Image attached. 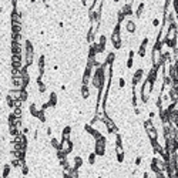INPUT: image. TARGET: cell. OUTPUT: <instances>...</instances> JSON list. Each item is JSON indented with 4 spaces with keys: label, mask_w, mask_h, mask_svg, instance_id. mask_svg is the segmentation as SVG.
<instances>
[{
    "label": "cell",
    "mask_w": 178,
    "mask_h": 178,
    "mask_svg": "<svg viewBox=\"0 0 178 178\" xmlns=\"http://www.w3.org/2000/svg\"><path fill=\"white\" fill-rule=\"evenodd\" d=\"M126 66H127V69H131L134 66V57H128L127 58V63H126Z\"/></svg>",
    "instance_id": "cell-33"
},
{
    "label": "cell",
    "mask_w": 178,
    "mask_h": 178,
    "mask_svg": "<svg viewBox=\"0 0 178 178\" xmlns=\"http://www.w3.org/2000/svg\"><path fill=\"white\" fill-rule=\"evenodd\" d=\"M20 170H21V175H27V174H29V167H27V164H26V161L21 164Z\"/></svg>",
    "instance_id": "cell-28"
},
{
    "label": "cell",
    "mask_w": 178,
    "mask_h": 178,
    "mask_svg": "<svg viewBox=\"0 0 178 178\" xmlns=\"http://www.w3.org/2000/svg\"><path fill=\"white\" fill-rule=\"evenodd\" d=\"M115 158H117V162L123 164V162H124V160H126V154H117V155H115Z\"/></svg>",
    "instance_id": "cell-31"
},
{
    "label": "cell",
    "mask_w": 178,
    "mask_h": 178,
    "mask_svg": "<svg viewBox=\"0 0 178 178\" xmlns=\"http://www.w3.org/2000/svg\"><path fill=\"white\" fill-rule=\"evenodd\" d=\"M94 41H95V33L93 32V30H89V33H87V43L91 44V43H94Z\"/></svg>",
    "instance_id": "cell-21"
},
{
    "label": "cell",
    "mask_w": 178,
    "mask_h": 178,
    "mask_svg": "<svg viewBox=\"0 0 178 178\" xmlns=\"http://www.w3.org/2000/svg\"><path fill=\"white\" fill-rule=\"evenodd\" d=\"M174 124H175V126L178 127V117H177V120H175V123H174Z\"/></svg>",
    "instance_id": "cell-40"
},
{
    "label": "cell",
    "mask_w": 178,
    "mask_h": 178,
    "mask_svg": "<svg viewBox=\"0 0 178 178\" xmlns=\"http://www.w3.org/2000/svg\"><path fill=\"white\" fill-rule=\"evenodd\" d=\"M29 111H30V114H32V117H34V118H37V115H38V111H40V108H37V104H36V103H32V104H30V107H29Z\"/></svg>",
    "instance_id": "cell-12"
},
{
    "label": "cell",
    "mask_w": 178,
    "mask_h": 178,
    "mask_svg": "<svg viewBox=\"0 0 178 178\" xmlns=\"http://www.w3.org/2000/svg\"><path fill=\"white\" fill-rule=\"evenodd\" d=\"M111 44L115 50H120L123 47V41H121V30H120V23L114 24L113 33H111Z\"/></svg>",
    "instance_id": "cell-2"
},
{
    "label": "cell",
    "mask_w": 178,
    "mask_h": 178,
    "mask_svg": "<svg viewBox=\"0 0 178 178\" xmlns=\"http://www.w3.org/2000/svg\"><path fill=\"white\" fill-rule=\"evenodd\" d=\"M141 162H143V158H141L140 155H137V157H135V161H134V164H135V165H141Z\"/></svg>",
    "instance_id": "cell-35"
},
{
    "label": "cell",
    "mask_w": 178,
    "mask_h": 178,
    "mask_svg": "<svg viewBox=\"0 0 178 178\" xmlns=\"http://www.w3.org/2000/svg\"><path fill=\"white\" fill-rule=\"evenodd\" d=\"M49 104H50V107L53 108V107H56L57 106V101H58V97H57V94L54 93V91H51L50 94H49Z\"/></svg>",
    "instance_id": "cell-8"
},
{
    "label": "cell",
    "mask_w": 178,
    "mask_h": 178,
    "mask_svg": "<svg viewBox=\"0 0 178 178\" xmlns=\"http://www.w3.org/2000/svg\"><path fill=\"white\" fill-rule=\"evenodd\" d=\"M115 61V53L114 51H110L106 54V64H114Z\"/></svg>",
    "instance_id": "cell-14"
},
{
    "label": "cell",
    "mask_w": 178,
    "mask_h": 178,
    "mask_svg": "<svg viewBox=\"0 0 178 178\" xmlns=\"http://www.w3.org/2000/svg\"><path fill=\"white\" fill-rule=\"evenodd\" d=\"M24 53H26L24 66H32L33 60H34V47H33V43L30 40H26L24 41Z\"/></svg>",
    "instance_id": "cell-3"
},
{
    "label": "cell",
    "mask_w": 178,
    "mask_h": 178,
    "mask_svg": "<svg viewBox=\"0 0 178 178\" xmlns=\"http://www.w3.org/2000/svg\"><path fill=\"white\" fill-rule=\"evenodd\" d=\"M106 150H107V140H106V137L94 140V153L98 157H104L106 155Z\"/></svg>",
    "instance_id": "cell-4"
},
{
    "label": "cell",
    "mask_w": 178,
    "mask_h": 178,
    "mask_svg": "<svg viewBox=\"0 0 178 178\" xmlns=\"http://www.w3.org/2000/svg\"><path fill=\"white\" fill-rule=\"evenodd\" d=\"M17 1H19V0H12V6H13V9H17Z\"/></svg>",
    "instance_id": "cell-38"
},
{
    "label": "cell",
    "mask_w": 178,
    "mask_h": 178,
    "mask_svg": "<svg viewBox=\"0 0 178 178\" xmlns=\"http://www.w3.org/2000/svg\"><path fill=\"white\" fill-rule=\"evenodd\" d=\"M43 3H44L46 6H49V3H50V0H43Z\"/></svg>",
    "instance_id": "cell-39"
},
{
    "label": "cell",
    "mask_w": 178,
    "mask_h": 178,
    "mask_svg": "<svg viewBox=\"0 0 178 178\" xmlns=\"http://www.w3.org/2000/svg\"><path fill=\"white\" fill-rule=\"evenodd\" d=\"M98 44H101V46H106L107 44V38H106V34H101L100 37H98V41H97Z\"/></svg>",
    "instance_id": "cell-29"
},
{
    "label": "cell",
    "mask_w": 178,
    "mask_h": 178,
    "mask_svg": "<svg viewBox=\"0 0 178 178\" xmlns=\"http://www.w3.org/2000/svg\"><path fill=\"white\" fill-rule=\"evenodd\" d=\"M21 23H12V34H21Z\"/></svg>",
    "instance_id": "cell-13"
},
{
    "label": "cell",
    "mask_w": 178,
    "mask_h": 178,
    "mask_svg": "<svg viewBox=\"0 0 178 178\" xmlns=\"http://www.w3.org/2000/svg\"><path fill=\"white\" fill-rule=\"evenodd\" d=\"M113 1H114V3H118V1H120V0H113Z\"/></svg>",
    "instance_id": "cell-41"
},
{
    "label": "cell",
    "mask_w": 178,
    "mask_h": 178,
    "mask_svg": "<svg viewBox=\"0 0 178 178\" xmlns=\"http://www.w3.org/2000/svg\"><path fill=\"white\" fill-rule=\"evenodd\" d=\"M12 110H13V113H14L16 117H20V118L23 117V108L21 107H14V108H12Z\"/></svg>",
    "instance_id": "cell-25"
},
{
    "label": "cell",
    "mask_w": 178,
    "mask_h": 178,
    "mask_svg": "<svg viewBox=\"0 0 178 178\" xmlns=\"http://www.w3.org/2000/svg\"><path fill=\"white\" fill-rule=\"evenodd\" d=\"M12 40L16 41V43H19V44H24V41H26V40H23L21 34H12Z\"/></svg>",
    "instance_id": "cell-19"
},
{
    "label": "cell",
    "mask_w": 178,
    "mask_h": 178,
    "mask_svg": "<svg viewBox=\"0 0 178 178\" xmlns=\"http://www.w3.org/2000/svg\"><path fill=\"white\" fill-rule=\"evenodd\" d=\"M12 168H13L12 164H4V165H3V171H1V178H9Z\"/></svg>",
    "instance_id": "cell-11"
},
{
    "label": "cell",
    "mask_w": 178,
    "mask_h": 178,
    "mask_svg": "<svg viewBox=\"0 0 178 178\" xmlns=\"http://www.w3.org/2000/svg\"><path fill=\"white\" fill-rule=\"evenodd\" d=\"M121 9H123L124 14L127 16V19L130 17V16H133V6H130V4H124V6L121 7Z\"/></svg>",
    "instance_id": "cell-18"
},
{
    "label": "cell",
    "mask_w": 178,
    "mask_h": 178,
    "mask_svg": "<svg viewBox=\"0 0 178 178\" xmlns=\"http://www.w3.org/2000/svg\"><path fill=\"white\" fill-rule=\"evenodd\" d=\"M160 24H161V20L160 19H153V21H151V26H153V27H158Z\"/></svg>",
    "instance_id": "cell-34"
},
{
    "label": "cell",
    "mask_w": 178,
    "mask_h": 178,
    "mask_svg": "<svg viewBox=\"0 0 178 178\" xmlns=\"http://www.w3.org/2000/svg\"><path fill=\"white\" fill-rule=\"evenodd\" d=\"M126 30H127V33H130V34L135 33V30H137L135 21H133V20H130V19L126 20Z\"/></svg>",
    "instance_id": "cell-7"
},
{
    "label": "cell",
    "mask_w": 178,
    "mask_h": 178,
    "mask_svg": "<svg viewBox=\"0 0 178 178\" xmlns=\"http://www.w3.org/2000/svg\"><path fill=\"white\" fill-rule=\"evenodd\" d=\"M36 84H37V89H38V91H40L41 94H43V93H46V90H47V86H46L43 81H41V83H36Z\"/></svg>",
    "instance_id": "cell-27"
},
{
    "label": "cell",
    "mask_w": 178,
    "mask_h": 178,
    "mask_svg": "<svg viewBox=\"0 0 178 178\" xmlns=\"http://www.w3.org/2000/svg\"><path fill=\"white\" fill-rule=\"evenodd\" d=\"M146 51H147V46L141 43L140 47H138V56L140 57H146Z\"/></svg>",
    "instance_id": "cell-24"
},
{
    "label": "cell",
    "mask_w": 178,
    "mask_h": 178,
    "mask_svg": "<svg viewBox=\"0 0 178 178\" xmlns=\"http://www.w3.org/2000/svg\"><path fill=\"white\" fill-rule=\"evenodd\" d=\"M114 153H115V155H117V154H126L123 144H114Z\"/></svg>",
    "instance_id": "cell-23"
},
{
    "label": "cell",
    "mask_w": 178,
    "mask_h": 178,
    "mask_svg": "<svg viewBox=\"0 0 178 178\" xmlns=\"http://www.w3.org/2000/svg\"><path fill=\"white\" fill-rule=\"evenodd\" d=\"M95 160H97V154L94 153V150L89 154V164L90 165H94L95 164Z\"/></svg>",
    "instance_id": "cell-22"
},
{
    "label": "cell",
    "mask_w": 178,
    "mask_h": 178,
    "mask_svg": "<svg viewBox=\"0 0 178 178\" xmlns=\"http://www.w3.org/2000/svg\"><path fill=\"white\" fill-rule=\"evenodd\" d=\"M146 133H147V135H148L150 140H158V130H157V127L151 128V130H148Z\"/></svg>",
    "instance_id": "cell-9"
},
{
    "label": "cell",
    "mask_w": 178,
    "mask_h": 178,
    "mask_svg": "<svg viewBox=\"0 0 178 178\" xmlns=\"http://www.w3.org/2000/svg\"><path fill=\"white\" fill-rule=\"evenodd\" d=\"M144 9H146V3H143V1H141L140 4H138V7H137V10H135V17H137V19H140L141 16H143Z\"/></svg>",
    "instance_id": "cell-16"
},
{
    "label": "cell",
    "mask_w": 178,
    "mask_h": 178,
    "mask_svg": "<svg viewBox=\"0 0 178 178\" xmlns=\"http://www.w3.org/2000/svg\"><path fill=\"white\" fill-rule=\"evenodd\" d=\"M50 146L57 151V150L61 148V140H58V138H54V137H53V138L50 140Z\"/></svg>",
    "instance_id": "cell-15"
},
{
    "label": "cell",
    "mask_w": 178,
    "mask_h": 178,
    "mask_svg": "<svg viewBox=\"0 0 178 178\" xmlns=\"http://www.w3.org/2000/svg\"><path fill=\"white\" fill-rule=\"evenodd\" d=\"M30 1H32V4H33V3H34V1H36V0H30Z\"/></svg>",
    "instance_id": "cell-42"
},
{
    "label": "cell",
    "mask_w": 178,
    "mask_h": 178,
    "mask_svg": "<svg viewBox=\"0 0 178 178\" xmlns=\"http://www.w3.org/2000/svg\"><path fill=\"white\" fill-rule=\"evenodd\" d=\"M60 150H63L64 153H67V154L73 153V150H74L73 140L71 138H61V148Z\"/></svg>",
    "instance_id": "cell-5"
},
{
    "label": "cell",
    "mask_w": 178,
    "mask_h": 178,
    "mask_svg": "<svg viewBox=\"0 0 178 178\" xmlns=\"http://www.w3.org/2000/svg\"><path fill=\"white\" fill-rule=\"evenodd\" d=\"M51 134H53V130H51V127H47V128H46V135H49V137H50Z\"/></svg>",
    "instance_id": "cell-36"
},
{
    "label": "cell",
    "mask_w": 178,
    "mask_h": 178,
    "mask_svg": "<svg viewBox=\"0 0 178 178\" xmlns=\"http://www.w3.org/2000/svg\"><path fill=\"white\" fill-rule=\"evenodd\" d=\"M37 120L40 121V123H46V120H47V117H46V110L40 108V111H38V115H37Z\"/></svg>",
    "instance_id": "cell-20"
},
{
    "label": "cell",
    "mask_w": 178,
    "mask_h": 178,
    "mask_svg": "<svg viewBox=\"0 0 178 178\" xmlns=\"http://www.w3.org/2000/svg\"><path fill=\"white\" fill-rule=\"evenodd\" d=\"M71 133H73L71 126H66L61 131V138H71Z\"/></svg>",
    "instance_id": "cell-10"
},
{
    "label": "cell",
    "mask_w": 178,
    "mask_h": 178,
    "mask_svg": "<svg viewBox=\"0 0 178 178\" xmlns=\"http://www.w3.org/2000/svg\"><path fill=\"white\" fill-rule=\"evenodd\" d=\"M134 113H135V115H140L141 114V110L138 107H134Z\"/></svg>",
    "instance_id": "cell-37"
},
{
    "label": "cell",
    "mask_w": 178,
    "mask_h": 178,
    "mask_svg": "<svg viewBox=\"0 0 178 178\" xmlns=\"http://www.w3.org/2000/svg\"><path fill=\"white\" fill-rule=\"evenodd\" d=\"M20 100H23V101H27V100H29V90L27 89L21 90V97H20Z\"/></svg>",
    "instance_id": "cell-26"
},
{
    "label": "cell",
    "mask_w": 178,
    "mask_h": 178,
    "mask_svg": "<svg viewBox=\"0 0 178 178\" xmlns=\"http://www.w3.org/2000/svg\"><path fill=\"white\" fill-rule=\"evenodd\" d=\"M126 87V78L124 77H120L118 78V89H124Z\"/></svg>",
    "instance_id": "cell-32"
},
{
    "label": "cell",
    "mask_w": 178,
    "mask_h": 178,
    "mask_svg": "<svg viewBox=\"0 0 178 178\" xmlns=\"http://www.w3.org/2000/svg\"><path fill=\"white\" fill-rule=\"evenodd\" d=\"M6 103H7V106H9L10 108L14 107V100H13L10 95H6Z\"/></svg>",
    "instance_id": "cell-30"
},
{
    "label": "cell",
    "mask_w": 178,
    "mask_h": 178,
    "mask_svg": "<svg viewBox=\"0 0 178 178\" xmlns=\"http://www.w3.org/2000/svg\"><path fill=\"white\" fill-rule=\"evenodd\" d=\"M153 90H154V84L151 83L150 78H146V81H144L143 86L140 87V98L144 104H147V103L150 101V97H151Z\"/></svg>",
    "instance_id": "cell-1"
},
{
    "label": "cell",
    "mask_w": 178,
    "mask_h": 178,
    "mask_svg": "<svg viewBox=\"0 0 178 178\" xmlns=\"http://www.w3.org/2000/svg\"><path fill=\"white\" fill-rule=\"evenodd\" d=\"M143 77H144V70L143 69H137L133 76V86H138Z\"/></svg>",
    "instance_id": "cell-6"
},
{
    "label": "cell",
    "mask_w": 178,
    "mask_h": 178,
    "mask_svg": "<svg viewBox=\"0 0 178 178\" xmlns=\"http://www.w3.org/2000/svg\"><path fill=\"white\" fill-rule=\"evenodd\" d=\"M81 97H83V100H87L90 97V89L89 86H84L81 84Z\"/></svg>",
    "instance_id": "cell-17"
}]
</instances>
